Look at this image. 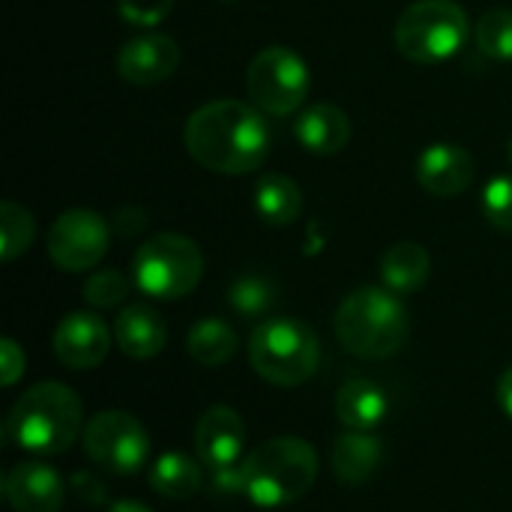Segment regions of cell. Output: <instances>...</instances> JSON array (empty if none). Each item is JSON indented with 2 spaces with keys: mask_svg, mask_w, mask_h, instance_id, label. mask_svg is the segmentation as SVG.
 Instances as JSON below:
<instances>
[{
  "mask_svg": "<svg viewBox=\"0 0 512 512\" xmlns=\"http://www.w3.org/2000/svg\"><path fill=\"white\" fill-rule=\"evenodd\" d=\"M189 156L216 174H249L270 153L264 111L237 99H216L189 114L183 129Z\"/></svg>",
  "mask_w": 512,
  "mask_h": 512,
  "instance_id": "obj_1",
  "label": "cell"
},
{
  "mask_svg": "<svg viewBox=\"0 0 512 512\" xmlns=\"http://www.w3.org/2000/svg\"><path fill=\"white\" fill-rule=\"evenodd\" d=\"M84 423L81 399L60 381H42L30 387L6 417V441L33 456L66 453Z\"/></svg>",
  "mask_w": 512,
  "mask_h": 512,
  "instance_id": "obj_2",
  "label": "cell"
},
{
  "mask_svg": "<svg viewBox=\"0 0 512 512\" xmlns=\"http://www.w3.org/2000/svg\"><path fill=\"white\" fill-rule=\"evenodd\" d=\"M411 318L399 294L378 285L351 291L336 309V336L360 360H387L402 351Z\"/></svg>",
  "mask_w": 512,
  "mask_h": 512,
  "instance_id": "obj_3",
  "label": "cell"
},
{
  "mask_svg": "<svg viewBox=\"0 0 512 512\" xmlns=\"http://www.w3.org/2000/svg\"><path fill=\"white\" fill-rule=\"evenodd\" d=\"M243 498L255 507L276 510L306 498L318 480V453L294 435H282L255 447L243 462Z\"/></svg>",
  "mask_w": 512,
  "mask_h": 512,
  "instance_id": "obj_4",
  "label": "cell"
},
{
  "mask_svg": "<svg viewBox=\"0 0 512 512\" xmlns=\"http://www.w3.org/2000/svg\"><path fill=\"white\" fill-rule=\"evenodd\" d=\"M249 363L267 384L300 387L318 372L321 342L297 318H267L249 336Z\"/></svg>",
  "mask_w": 512,
  "mask_h": 512,
  "instance_id": "obj_5",
  "label": "cell"
},
{
  "mask_svg": "<svg viewBox=\"0 0 512 512\" xmlns=\"http://www.w3.org/2000/svg\"><path fill=\"white\" fill-rule=\"evenodd\" d=\"M471 36L468 12L456 0H414L396 21V48L414 63H444Z\"/></svg>",
  "mask_w": 512,
  "mask_h": 512,
  "instance_id": "obj_6",
  "label": "cell"
},
{
  "mask_svg": "<svg viewBox=\"0 0 512 512\" xmlns=\"http://www.w3.org/2000/svg\"><path fill=\"white\" fill-rule=\"evenodd\" d=\"M135 285L153 300H180L192 294L204 276V255L186 234H153L132 261Z\"/></svg>",
  "mask_w": 512,
  "mask_h": 512,
  "instance_id": "obj_7",
  "label": "cell"
},
{
  "mask_svg": "<svg viewBox=\"0 0 512 512\" xmlns=\"http://www.w3.org/2000/svg\"><path fill=\"white\" fill-rule=\"evenodd\" d=\"M309 87L312 75L306 60L285 45H270L258 51L246 69V90L252 96V105L270 117L294 114L306 102Z\"/></svg>",
  "mask_w": 512,
  "mask_h": 512,
  "instance_id": "obj_8",
  "label": "cell"
},
{
  "mask_svg": "<svg viewBox=\"0 0 512 512\" xmlns=\"http://www.w3.org/2000/svg\"><path fill=\"white\" fill-rule=\"evenodd\" d=\"M81 441L87 459L117 477L138 474L150 456V435L144 423L126 411H99L87 420Z\"/></svg>",
  "mask_w": 512,
  "mask_h": 512,
  "instance_id": "obj_9",
  "label": "cell"
},
{
  "mask_svg": "<svg viewBox=\"0 0 512 512\" xmlns=\"http://www.w3.org/2000/svg\"><path fill=\"white\" fill-rule=\"evenodd\" d=\"M111 243V231L105 219L93 210L75 207L54 219L48 231V258L66 273L93 270Z\"/></svg>",
  "mask_w": 512,
  "mask_h": 512,
  "instance_id": "obj_10",
  "label": "cell"
},
{
  "mask_svg": "<svg viewBox=\"0 0 512 512\" xmlns=\"http://www.w3.org/2000/svg\"><path fill=\"white\" fill-rule=\"evenodd\" d=\"M54 357L75 372L96 369L111 351V330L96 312H69L54 330Z\"/></svg>",
  "mask_w": 512,
  "mask_h": 512,
  "instance_id": "obj_11",
  "label": "cell"
},
{
  "mask_svg": "<svg viewBox=\"0 0 512 512\" xmlns=\"http://www.w3.org/2000/svg\"><path fill=\"white\" fill-rule=\"evenodd\" d=\"M180 66V45L165 33H144L117 51V75L135 87L168 81Z\"/></svg>",
  "mask_w": 512,
  "mask_h": 512,
  "instance_id": "obj_12",
  "label": "cell"
},
{
  "mask_svg": "<svg viewBox=\"0 0 512 512\" xmlns=\"http://www.w3.org/2000/svg\"><path fill=\"white\" fill-rule=\"evenodd\" d=\"M3 498L15 512H60L66 486L54 468L42 462H18L3 474Z\"/></svg>",
  "mask_w": 512,
  "mask_h": 512,
  "instance_id": "obj_13",
  "label": "cell"
},
{
  "mask_svg": "<svg viewBox=\"0 0 512 512\" xmlns=\"http://www.w3.org/2000/svg\"><path fill=\"white\" fill-rule=\"evenodd\" d=\"M246 444L243 417L228 405H213L195 426V453L207 468H231L240 462Z\"/></svg>",
  "mask_w": 512,
  "mask_h": 512,
  "instance_id": "obj_14",
  "label": "cell"
},
{
  "mask_svg": "<svg viewBox=\"0 0 512 512\" xmlns=\"http://www.w3.org/2000/svg\"><path fill=\"white\" fill-rule=\"evenodd\" d=\"M417 183L435 198H456L474 183V159L459 144H432L417 159Z\"/></svg>",
  "mask_w": 512,
  "mask_h": 512,
  "instance_id": "obj_15",
  "label": "cell"
},
{
  "mask_svg": "<svg viewBox=\"0 0 512 512\" xmlns=\"http://www.w3.org/2000/svg\"><path fill=\"white\" fill-rule=\"evenodd\" d=\"M294 138L315 156H336L351 141V120L339 105L318 102L294 120Z\"/></svg>",
  "mask_w": 512,
  "mask_h": 512,
  "instance_id": "obj_16",
  "label": "cell"
},
{
  "mask_svg": "<svg viewBox=\"0 0 512 512\" xmlns=\"http://www.w3.org/2000/svg\"><path fill=\"white\" fill-rule=\"evenodd\" d=\"M114 339L126 357L150 360V357L162 354V348L168 342V327L156 309H150L144 303H129L120 309V315L114 321Z\"/></svg>",
  "mask_w": 512,
  "mask_h": 512,
  "instance_id": "obj_17",
  "label": "cell"
},
{
  "mask_svg": "<svg viewBox=\"0 0 512 512\" xmlns=\"http://www.w3.org/2000/svg\"><path fill=\"white\" fill-rule=\"evenodd\" d=\"M336 417L351 432H372L387 417V393L369 378H351L336 393Z\"/></svg>",
  "mask_w": 512,
  "mask_h": 512,
  "instance_id": "obj_18",
  "label": "cell"
},
{
  "mask_svg": "<svg viewBox=\"0 0 512 512\" xmlns=\"http://www.w3.org/2000/svg\"><path fill=\"white\" fill-rule=\"evenodd\" d=\"M381 465V441L372 432H345L330 450V468L345 486L366 483Z\"/></svg>",
  "mask_w": 512,
  "mask_h": 512,
  "instance_id": "obj_19",
  "label": "cell"
},
{
  "mask_svg": "<svg viewBox=\"0 0 512 512\" xmlns=\"http://www.w3.org/2000/svg\"><path fill=\"white\" fill-rule=\"evenodd\" d=\"M201 459H192L186 453H162L150 474L147 483L159 498L168 501H189L201 492L204 486V471H201Z\"/></svg>",
  "mask_w": 512,
  "mask_h": 512,
  "instance_id": "obj_20",
  "label": "cell"
},
{
  "mask_svg": "<svg viewBox=\"0 0 512 512\" xmlns=\"http://www.w3.org/2000/svg\"><path fill=\"white\" fill-rule=\"evenodd\" d=\"M432 276V258L420 243L402 240L390 246L381 258V279L384 288L393 294H414L420 291Z\"/></svg>",
  "mask_w": 512,
  "mask_h": 512,
  "instance_id": "obj_21",
  "label": "cell"
},
{
  "mask_svg": "<svg viewBox=\"0 0 512 512\" xmlns=\"http://www.w3.org/2000/svg\"><path fill=\"white\" fill-rule=\"evenodd\" d=\"M255 210L273 228L291 225L303 210V192L297 180L285 174H264L255 186Z\"/></svg>",
  "mask_w": 512,
  "mask_h": 512,
  "instance_id": "obj_22",
  "label": "cell"
},
{
  "mask_svg": "<svg viewBox=\"0 0 512 512\" xmlns=\"http://www.w3.org/2000/svg\"><path fill=\"white\" fill-rule=\"evenodd\" d=\"M237 348H240L237 330L222 318H204L186 336V354L207 369L225 366L237 354Z\"/></svg>",
  "mask_w": 512,
  "mask_h": 512,
  "instance_id": "obj_23",
  "label": "cell"
},
{
  "mask_svg": "<svg viewBox=\"0 0 512 512\" xmlns=\"http://www.w3.org/2000/svg\"><path fill=\"white\" fill-rule=\"evenodd\" d=\"M276 300H279L276 285L258 273H246V276L234 279L228 288V303L240 318H264L273 312Z\"/></svg>",
  "mask_w": 512,
  "mask_h": 512,
  "instance_id": "obj_24",
  "label": "cell"
},
{
  "mask_svg": "<svg viewBox=\"0 0 512 512\" xmlns=\"http://www.w3.org/2000/svg\"><path fill=\"white\" fill-rule=\"evenodd\" d=\"M33 237H36V222L30 210H24L15 201H3L0 204V258L15 261L18 255L30 249Z\"/></svg>",
  "mask_w": 512,
  "mask_h": 512,
  "instance_id": "obj_25",
  "label": "cell"
},
{
  "mask_svg": "<svg viewBox=\"0 0 512 512\" xmlns=\"http://www.w3.org/2000/svg\"><path fill=\"white\" fill-rule=\"evenodd\" d=\"M474 42L480 54L492 60H512V12L510 9H489L474 24Z\"/></svg>",
  "mask_w": 512,
  "mask_h": 512,
  "instance_id": "obj_26",
  "label": "cell"
},
{
  "mask_svg": "<svg viewBox=\"0 0 512 512\" xmlns=\"http://www.w3.org/2000/svg\"><path fill=\"white\" fill-rule=\"evenodd\" d=\"M480 207H483V216L489 219V225H492V228L512 234V177L510 174L492 177V180L486 183Z\"/></svg>",
  "mask_w": 512,
  "mask_h": 512,
  "instance_id": "obj_27",
  "label": "cell"
},
{
  "mask_svg": "<svg viewBox=\"0 0 512 512\" xmlns=\"http://www.w3.org/2000/svg\"><path fill=\"white\" fill-rule=\"evenodd\" d=\"M129 297V279L117 270H96L84 285V300L96 309H114Z\"/></svg>",
  "mask_w": 512,
  "mask_h": 512,
  "instance_id": "obj_28",
  "label": "cell"
},
{
  "mask_svg": "<svg viewBox=\"0 0 512 512\" xmlns=\"http://www.w3.org/2000/svg\"><path fill=\"white\" fill-rule=\"evenodd\" d=\"M174 9V0H120L117 12L132 27H156Z\"/></svg>",
  "mask_w": 512,
  "mask_h": 512,
  "instance_id": "obj_29",
  "label": "cell"
},
{
  "mask_svg": "<svg viewBox=\"0 0 512 512\" xmlns=\"http://www.w3.org/2000/svg\"><path fill=\"white\" fill-rule=\"evenodd\" d=\"M24 366H27V357L18 348V342L3 339L0 342V384L3 387H15L18 378L24 375Z\"/></svg>",
  "mask_w": 512,
  "mask_h": 512,
  "instance_id": "obj_30",
  "label": "cell"
},
{
  "mask_svg": "<svg viewBox=\"0 0 512 512\" xmlns=\"http://www.w3.org/2000/svg\"><path fill=\"white\" fill-rule=\"evenodd\" d=\"M210 492H213V495H243V474H240V465L216 468L213 477H210Z\"/></svg>",
  "mask_w": 512,
  "mask_h": 512,
  "instance_id": "obj_31",
  "label": "cell"
},
{
  "mask_svg": "<svg viewBox=\"0 0 512 512\" xmlns=\"http://www.w3.org/2000/svg\"><path fill=\"white\" fill-rule=\"evenodd\" d=\"M114 225H117V231H123V234H135L138 228L147 225V213H141V210H120L117 219H114Z\"/></svg>",
  "mask_w": 512,
  "mask_h": 512,
  "instance_id": "obj_32",
  "label": "cell"
},
{
  "mask_svg": "<svg viewBox=\"0 0 512 512\" xmlns=\"http://www.w3.org/2000/svg\"><path fill=\"white\" fill-rule=\"evenodd\" d=\"M84 480H93V474H87V471H84V474H75L72 486H75V489H81V483H84ZM78 495H81L84 501H90V504H102V501H105V486L96 480L87 492H78Z\"/></svg>",
  "mask_w": 512,
  "mask_h": 512,
  "instance_id": "obj_33",
  "label": "cell"
},
{
  "mask_svg": "<svg viewBox=\"0 0 512 512\" xmlns=\"http://www.w3.org/2000/svg\"><path fill=\"white\" fill-rule=\"evenodd\" d=\"M498 405L512 420V366L498 378Z\"/></svg>",
  "mask_w": 512,
  "mask_h": 512,
  "instance_id": "obj_34",
  "label": "cell"
},
{
  "mask_svg": "<svg viewBox=\"0 0 512 512\" xmlns=\"http://www.w3.org/2000/svg\"><path fill=\"white\" fill-rule=\"evenodd\" d=\"M108 512H153L150 507H144V504H138V501H120V504H114Z\"/></svg>",
  "mask_w": 512,
  "mask_h": 512,
  "instance_id": "obj_35",
  "label": "cell"
},
{
  "mask_svg": "<svg viewBox=\"0 0 512 512\" xmlns=\"http://www.w3.org/2000/svg\"><path fill=\"white\" fill-rule=\"evenodd\" d=\"M507 159H510V165H512V138H510V144H507Z\"/></svg>",
  "mask_w": 512,
  "mask_h": 512,
  "instance_id": "obj_36",
  "label": "cell"
},
{
  "mask_svg": "<svg viewBox=\"0 0 512 512\" xmlns=\"http://www.w3.org/2000/svg\"><path fill=\"white\" fill-rule=\"evenodd\" d=\"M222 3H237V0H222Z\"/></svg>",
  "mask_w": 512,
  "mask_h": 512,
  "instance_id": "obj_37",
  "label": "cell"
}]
</instances>
